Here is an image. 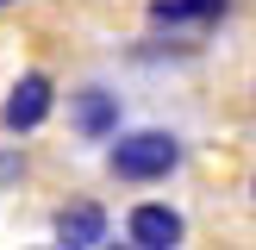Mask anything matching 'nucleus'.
<instances>
[{"label": "nucleus", "instance_id": "obj_1", "mask_svg": "<svg viewBox=\"0 0 256 250\" xmlns=\"http://www.w3.org/2000/svg\"><path fill=\"white\" fill-rule=\"evenodd\" d=\"M175 162H182V138L175 132H125L106 150V169L119 182H162V175H175Z\"/></svg>", "mask_w": 256, "mask_h": 250}, {"label": "nucleus", "instance_id": "obj_7", "mask_svg": "<svg viewBox=\"0 0 256 250\" xmlns=\"http://www.w3.org/2000/svg\"><path fill=\"white\" fill-rule=\"evenodd\" d=\"M0 6H6V0H0Z\"/></svg>", "mask_w": 256, "mask_h": 250}, {"label": "nucleus", "instance_id": "obj_3", "mask_svg": "<svg viewBox=\"0 0 256 250\" xmlns=\"http://www.w3.org/2000/svg\"><path fill=\"white\" fill-rule=\"evenodd\" d=\"M125 238H132L138 250H169L188 238V219L175 206H162V200H144V206H132V219H125Z\"/></svg>", "mask_w": 256, "mask_h": 250}, {"label": "nucleus", "instance_id": "obj_6", "mask_svg": "<svg viewBox=\"0 0 256 250\" xmlns=\"http://www.w3.org/2000/svg\"><path fill=\"white\" fill-rule=\"evenodd\" d=\"M225 12V0H150V19L156 25H206V19H219Z\"/></svg>", "mask_w": 256, "mask_h": 250}, {"label": "nucleus", "instance_id": "obj_2", "mask_svg": "<svg viewBox=\"0 0 256 250\" xmlns=\"http://www.w3.org/2000/svg\"><path fill=\"white\" fill-rule=\"evenodd\" d=\"M50 100H56V82H50L44 69H32V75H19L12 82V94H6V106H0V125L6 132H38V125L50 119Z\"/></svg>", "mask_w": 256, "mask_h": 250}, {"label": "nucleus", "instance_id": "obj_4", "mask_svg": "<svg viewBox=\"0 0 256 250\" xmlns=\"http://www.w3.org/2000/svg\"><path fill=\"white\" fill-rule=\"evenodd\" d=\"M69 119L88 144H100V138L119 132V94L112 88H82V94H69Z\"/></svg>", "mask_w": 256, "mask_h": 250}, {"label": "nucleus", "instance_id": "obj_5", "mask_svg": "<svg viewBox=\"0 0 256 250\" xmlns=\"http://www.w3.org/2000/svg\"><path fill=\"white\" fill-rule=\"evenodd\" d=\"M56 238L75 244V250L106 244V206H100V200H75V206H62L56 212Z\"/></svg>", "mask_w": 256, "mask_h": 250}]
</instances>
